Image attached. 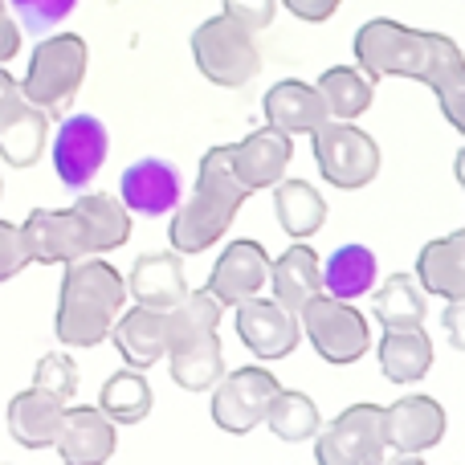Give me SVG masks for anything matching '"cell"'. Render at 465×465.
I'll return each instance as SVG.
<instances>
[{
  "label": "cell",
  "instance_id": "2e32d148",
  "mask_svg": "<svg viewBox=\"0 0 465 465\" xmlns=\"http://www.w3.org/2000/svg\"><path fill=\"white\" fill-rule=\"evenodd\" d=\"M384 437L396 453H425L441 445L445 437V409L433 396H404L392 409H384Z\"/></svg>",
  "mask_w": 465,
  "mask_h": 465
},
{
  "label": "cell",
  "instance_id": "83f0119b",
  "mask_svg": "<svg viewBox=\"0 0 465 465\" xmlns=\"http://www.w3.org/2000/svg\"><path fill=\"white\" fill-rule=\"evenodd\" d=\"M314 86H319L322 103H327V114L331 119H343V123L360 119L371 106V98H376V82H371L360 65H331Z\"/></svg>",
  "mask_w": 465,
  "mask_h": 465
},
{
  "label": "cell",
  "instance_id": "1f68e13d",
  "mask_svg": "<svg viewBox=\"0 0 465 465\" xmlns=\"http://www.w3.org/2000/svg\"><path fill=\"white\" fill-rule=\"evenodd\" d=\"M98 409H103L114 425H139V420L152 412V388H147L143 371L139 368L114 371V376L103 384Z\"/></svg>",
  "mask_w": 465,
  "mask_h": 465
},
{
  "label": "cell",
  "instance_id": "30bf717a",
  "mask_svg": "<svg viewBox=\"0 0 465 465\" xmlns=\"http://www.w3.org/2000/svg\"><path fill=\"white\" fill-rule=\"evenodd\" d=\"M384 409L380 404H351L327 429H319L314 458L319 465H384Z\"/></svg>",
  "mask_w": 465,
  "mask_h": 465
},
{
  "label": "cell",
  "instance_id": "7c38bea8",
  "mask_svg": "<svg viewBox=\"0 0 465 465\" xmlns=\"http://www.w3.org/2000/svg\"><path fill=\"white\" fill-rule=\"evenodd\" d=\"M106 127L94 114H74L54 135V172L65 188H86L106 163Z\"/></svg>",
  "mask_w": 465,
  "mask_h": 465
},
{
  "label": "cell",
  "instance_id": "d6a6232c",
  "mask_svg": "<svg viewBox=\"0 0 465 465\" xmlns=\"http://www.w3.org/2000/svg\"><path fill=\"white\" fill-rule=\"evenodd\" d=\"M33 384H37V388H49L54 396H62V401L70 404V401H74V392H78V368H74L70 355L49 351V355H41Z\"/></svg>",
  "mask_w": 465,
  "mask_h": 465
},
{
  "label": "cell",
  "instance_id": "ba28073f",
  "mask_svg": "<svg viewBox=\"0 0 465 465\" xmlns=\"http://www.w3.org/2000/svg\"><path fill=\"white\" fill-rule=\"evenodd\" d=\"M298 319H302V331L314 343V351L327 363L343 368V363H355L368 355V347H371L368 319H363L347 298H335L322 290V294H314L311 302L298 311Z\"/></svg>",
  "mask_w": 465,
  "mask_h": 465
},
{
  "label": "cell",
  "instance_id": "603a6c76",
  "mask_svg": "<svg viewBox=\"0 0 465 465\" xmlns=\"http://www.w3.org/2000/svg\"><path fill=\"white\" fill-rule=\"evenodd\" d=\"M417 282L425 294H437L445 302L465 298V229L450 232L441 241H429L417 257Z\"/></svg>",
  "mask_w": 465,
  "mask_h": 465
},
{
  "label": "cell",
  "instance_id": "7402d4cb",
  "mask_svg": "<svg viewBox=\"0 0 465 465\" xmlns=\"http://www.w3.org/2000/svg\"><path fill=\"white\" fill-rule=\"evenodd\" d=\"M433 368V339H429L425 322L412 327H384L380 339V371L392 384H417Z\"/></svg>",
  "mask_w": 465,
  "mask_h": 465
},
{
  "label": "cell",
  "instance_id": "b9f144b4",
  "mask_svg": "<svg viewBox=\"0 0 465 465\" xmlns=\"http://www.w3.org/2000/svg\"><path fill=\"white\" fill-rule=\"evenodd\" d=\"M392 465H425V461H420V453H401Z\"/></svg>",
  "mask_w": 465,
  "mask_h": 465
},
{
  "label": "cell",
  "instance_id": "60d3db41",
  "mask_svg": "<svg viewBox=\"0 0 465 465\" xmlns=\"http://www.w3.org/2000/svg\"><path fill=\"white\" fill-rule=\"evenodd\" d=\"M453 172H458V184L465 188V147L458 152V163H453Z\"/></svg>",
  "mask_w": 465,
  "mask_h": 465
},
{
  "label": "cell",
  "instance_id": "8fae6325",
  "mask_svg": "<svg viewBox=\"0 0 465 465\" xmlns=\"http://www.w3.org/2000/svg\"><path fill=\"white\" fill-rule=\"evenodd\" d=\"M273 396H278V380L265 368H237L213 388V420L232 437L253 433L257 425H265Z\"/></svg>",
  "mask_w": 465,
  "mask_h": 465
},
{
  "label": "cell",
  "instance_id": "f546056e",
  "mask_svg": "<svg viewBox=\"0 0 465 465\" xmlns=\"http://www.w3.org/2000/svg\"><path fill=\"white\" fill-rule=\"evenodd\" d=\"M265 425H270V433L278 437V441L298 445V441L319 437L322 417H319V404H314L306 392H286V388H278L270 412H265Z\"/></svg>",
  "mask_w": 465,
  "mask_h": 465
},
{
  "label": "cell",
  "instance_id": "277c9868",
  "mask_svg": "<svg viewBox=\"0 0 465 465\" xmlns=\"http://www.w3.org/2000/svg\"><path fill=\"white\" fill-rule=\"evenodd\" d=\"M249 188L232 172V143L204 152L201 172H196V188L188 204L172 217V249L176 253H201V249L217 245L241 213Z\"/></svg>",
  "mask_w": 465,
  "mask_h": 465
},
{
  "label": "cell",
  "instance_id": "6da1fadb",
  "mask_svg": "<svg viewBox=\"0 0 465 465\" xmlns=\"http://www.w3.org/2000/svg\"><path fill=\"white\" fill-rule=\"evenodd\" d=\"M355 65L371 82L380 78H417L441 103L450 127L465 135V54L445 33L412 29L392 16L360 25L355 33Z\"/></svg>",
  "mask_w": 465,
  "mask_h": 465
},
{
  "label": "cell",
  "instance_id": "484cf974",
  "mask_svg": "<svg viewBox=\"0 0 465 465\" xmlns=\"http://www.w3.org/2000/svg\"><path fill=\"white\" fill-rule=\"evenodd\" d=\"M45 135H49V114L41 106H33L29 98L0 114V155L13 168H33L41 160V152H45Z\"/></svg>",
  "mask_w": 465,
  "mask_h": 465
},
{
  "label": "cell",
  "instance_id": "ffe728a7",
  "mask_svg": "<svg viewBox=\"0 0 465 465\" xmlns=\"http://www.w3.org/2000/svg\"><path fill=\"white\" fill-rule=\"evenodd\" d=\"M119 355L127 360V368H152L168 355V311H155V306L135 302L127 314L114 319L111 331Z\"/></svg>",
  "mask_w": 465,
  "mask_h": 465
},
{
  "label": "cell",
  "instance_id": "5b68a950",
  "mask_svg": "<svg viewBox=\"0 0 465 465\" xmlns=\"http://www.w3.org/2000/svg\"><path fill=\"white\" fill-rule=\"evenodd\" d=\"M221 302L209 290H188L184 302L168 311V368L184 392H209L225 376L221 351Z\"/></svg>",
  "mask_w": 465,
  "mask_h": 465
},
{
  "label": "cell",
  "instance_id": "7a4b0ae2",
  "mask_svg": "<svg viewBox=\"0 0 465 465\" xmlns=\"http://www.w3.org/2000/svg\"><path fill=\"white\" fill-rule=\"evenodd\" d=\"M127 237H131L127 204L106 193L82 196L78 204H70L62 213L37 209L21 225L25 253H29V262L41 265H70L78 257L111 253V249L127 245Z\"/></svg>",
  "mask_w": 465,
  "mask_h": 465
},
{
  "label": "cell",
  "instance_id": "8d00e7d4",
  "mask_svg": "<svg viewBox=\"0 0 465 465\" xmlns=\"http://www.w3.org/2000/svg\"><path fill=\"white\" fill-rule=\"evenodd\" d=\"M278 5H286L298 21L322 25V21H331V16L339 13V5H343V0H278Z\"/></svg>",
  "mask_w": 465,
  "mask_h": 465
},
{
  "label": "cell",
  "instance_id": "e575fe53",
  "mask_svg": "<svg viewBox=\"0 0 465 465\" xmlns=\"http://www.w3.org/2000/svg\"><path fill=\"white\" fill-rule=\"evenodd\" d=\"M225 5V16H232L237 25H245L249 33H262L273 25V13H278V0H221Z\"/></svg>",
  "mask_w": 465,
  "mask_h": 465
},
{
  "label": "cell",
  "instance_id": "f35d334b",
  "mask_svg": "<svg viewBox=\"0 0 465 465\" xmlns=\"http://www.w3.org/2000/svg\"><path fill=\"white\" fill-rule=\"evenodd\" d=\"M16 49H21V29H16V21L5 13V0H0V62H8Z\"/></svg>",
  "mask_w": 465,
  "mask_h": 465
},
{
  "label": "cell",
  "instance_id": "f1b7e54d",
  "mask_svg": "<svg viewBox=\"0 0 465 465\" xmlns=\"http://www.w3.org/2000/svg\"><path fill=\"white\" fill-rule=\"evenodd\" d=\"M371 282H376V253L368 245H343L322 265V290L347 302L371 294Z\"/></svg>",
  "mask_w": 465,
  "mask_h": 465
},
{
  "label": "cell",
  "instance_id": "8992f818",
  "mask_svg": "<svg viewBox=\"0 0 465 465\" xmlns=\"http://www.w3.org/2000/svg\"><path fill=\"white\" fill-rule=\"evenodd\" d=\"M193 57H196V70H201L213 86H225V90L249 86V82L257 78V70H262V54H257L253 33L225 13L196 25Z\"/></svg>",
  "mask_w": 465,
  "mask_h": 465
},
{
  "label": "cell",
  "instance_id": "cb8c5ba5",
  "mask_svg": "<svg viewBox=\"0 0 465 465\" xmlns=\"http://www.w3.org/2000/svg\"><path fill=\"white\" fill-rule=\"evenodd\" d=\"M127 290L135 294V302L155 306V311H172L176 302L188 298V282H184V265H180V253H147L135 262L131 270Z\"/></svg>",
  "mask_w": 465,
  "mask_h": 465
},
{
  "label": "cell",
  "instance_id": "3957f363",
  "mask_svg": "<svg viewBox=\"0 0 465 465\" xmlns=\"http://www.w3.org/2000/svg\"><path fill=\"white\" fill-rule=\"evenodd\" d=\"M123 302H127V282L114 265L98 262V257L70 262L62 278V298H57V343L98 347L103 339H111Z\"/></svg>",
  "mask_w": 465,
  "mask_h": 465
},
{
  "label": "cell",
  "instance_id": "9a60e30c",
  "mask_svg": "<svg viewBox=\"0 0 465 465\" xmlns=\"http://www.w3.org/2000/svg\"><path fill=\"white\" fill-rule=\"evenodd\" d=\"M290 155H294L290 135L265 123L262 131H253V135H245L241 143H232V172H237V180L249 193H262V188L282 184V176H286V168H290Z\"/></svg>",
  "mask_w": 465,
  "mask_h": 465
},
{
  "label": "cell",
  "instance_id": "4fadbf2b",
  "mask_svg": "<svg viewBox=\"0 0 465 465\" xmlns=\"http://www.w3.org/2000/svg\"><path fill=\"white\" fill-rule=\"evenodd\" d=\"M237 335L257 360H286L290 351L298 347V327L294 311L282 306L278 298H245L237 302Z\"/></svg>",
  "mask_w": 465,
  "mask_h": 465
},
{
  "label": "cell",
  "instance_id": "d6986e66",
  "mask_svg": "<svg viewBox=\"0 0 465 465\" xmlns=\"http://www.w3.org/2000/svg\"><path fill=\"white\" fill-rule=\"evenodd\" d=\"M262 114L270 127L286 131V135H314V131L331 119L319 86H306V82H298V78H286L265 90Z\"/></svg>",
  "mask_w": 465,
  "mask_h": 465
},
{
  "label": "cell",
  "instance_id": "836d02e7",
  "mask_svg": "<svg viewBox=\"0 0 465 465\" xmlns=\"http://www.w3.org/2000/svg\"><path fill=\"white\" fill-rule=\"evenodd\" d=\"M8 5H13L16 21L29 33H45V29H54V25H62L65 16L74 13L78 0H8Z\"/></svg>",
  "mask_w": 465,
  "mask_h": 465
},
{
  "label": "cell",
  "instance_id": "ac0fdd59",
  "mask_svg": "<svg viewBox=\"0 0 465 465\" xmlns=\"http://www.w3.org/2000/svg\"><path fill=\"white\" fill-rule=\"evenodd\" d=\"M119 188L127 213H139V217H163L180 204V172L168 160H155V155L131 163L123 172Z\"/></svg>",
  "mask_w": 465,
  "mask_h": 465
},
{
  "label": "cell",
  "instance_id": "4316f807",
  "mask_svg": "<svg viewBox=\"0 0 465 465\" xmlns=\"http://www.w3.org/2000/svg\"><path fill=\"white\" fill-rule=\"evenodd\" d=\"M273 209H278V225L294 241L314 237L322 229V221H327V201L306 180H282V184H273Z\"/></svg>",
  "mask_w": 465,
  "mask_h": 465
},
{
  "label": "cell",
  "instance_id": "e0dca14e",
  "mask_svg": "<svg viewBox=\"0 0 465 465\" xmlns=\"http://www.w3.org/2000/svg\"><path fill=\"white\" fill-rule=\"evenodd\" d=\"M54 450L65 465H103L114 453V420L103 409H65Z\"/></svg>",
  "mask_w": 465,
  "mask_h": 465
},
{
  "label": "cell",
  "instance_id": "5bb4252c",
  "mask_svg": "<svg viewBox=\"0 0 465 465\" xmlns=\"http://www.w3.org/2000/svg\"><path fill=\"white\" fill-rule=\"evenodd\" d=\"M270 253L257 241H232L225 253L217 257L209 278V294L221 306H237L245 298H257L270 286Z\"/></svg>",
  "mask_w": 465,
  "mask_h": 465
},
{
  "label": "cell",
  "instance_id": "52a82bcc",
  "mask_svg": "<svg viewBox=\"0 0 465 465\" xmlns=\"http://www.w3.org/2000/svg\"><path fill=\"white\" fill-rule=\"evenodd\" d=\"M82 78H86V41L78 33H62V37H45L33 49L21 90L45 114H62L78 94Z\"/></svg>",
  "mask_w": 465,
  "mask_h": 465
},
{
  "label": "cell",
  "instance_id": "d590c367",
  "mask_svg": "<svg viewBox=\"0 0 465 465\" xmlns=\"http://www.w3.org/2000/svg\"><path fill=\"white\" fill-rule=\"evenodd\" d=\"M29 265V253H25V241H21V229L0 221V282H8L13 273H21Z\"/></svg>",
  "mask_w": 465,
  "mask_h": 465
},
{
  "label": "cell",
  "instance_id": "74e56055",
  "mask_svg": "<svg viewBox=\"0 0 465 465\" xmlns=\"http://www.w3.org/2000/svg\"><path fill=\"white\" fill-rule=\"evenodd\" d=\"M441 327H445V339H450L458 351H465V298L461 302H450V311L441 314Z\"/></svg>",
  "mask_w": 465,
  "mask_h": 465
},
{
  "label": "cell",
  "instance_id": "ab89813d",
  "mask_svg": "<svg viewBox=\"0 0 465 465\" xmlns=\"http://www.w3.org/2000/svg\"><path fill=\"white\" fill-rule=\"evenodd\" d=\"M21 103H25V90H21V82H16L8 70H0V114H5V111H13V106H21Z\"/></svg>",
  "mask_w": 465,
  "mask_h": 465
},
{
  "label": "cell",
  "instance_id": "9c48e42d",
  "mask_svg": "<svg viewBox=\"0 0 465 465\" xmlns=\"http://www.w3.org/2000/svg\"><path fill=\"white\" fill-rule=\"evenodd\" d=\"M314 160L327 184L335 188H363L376 180L380 172V147L368 131H360L355 123L327 119L314 131Z\"/></svg>",
  "mask_w": 465,
  "mask_h": 465
},
{
  "label": "cell",
  "instance_id": "44dd1931",
  "mask_svg": "<svg viewBox=\"0 0 465 465\" xmlns=\"http://www.w3.org/2000/svg\"><path fill=\"white\" fill-rule=\"evenodd\" d=\"M62 417H65L62 396L33 384L29 392L13 396V404H8V433H13V441L25 445V450H45V445H54Z\"/></svg>",
  "mask_w": 465,
  "mask_h": 465
},
{
  "label": "cell",
  "instance_id": "4dcf8cb0",
  "mask_svg": "<svg viewBox=\"0 0 465 465\" xmlns=\"http://www.w3.org/2000/svg\"><path fill=\"white\" fill-rule=\"evenodd\" d=\"M371 314L380 319V327H412V322H425V286H417V278H409V273H392V278L371 294Z\"/></svg>",
  "mask_w": 465,
  "mask_h": 465
},
{
  "label": "cell",
  "instance_id": "d4e9b609",
  "mask_svg": "<svg viewBox=\"0 0 465 465\" xmlns=\"http://www.w3.org/2000/svg\"><path fill=\"white\" fill-rule=\"evenodd\" d=\"M270 286H273V298L298 314L314 294H322V262L314 257V249H306L298 241V245H290L270 265Z\"/></svg>",
  "mask_w": 465,
  "mask_h": 465
}]
</instances>
